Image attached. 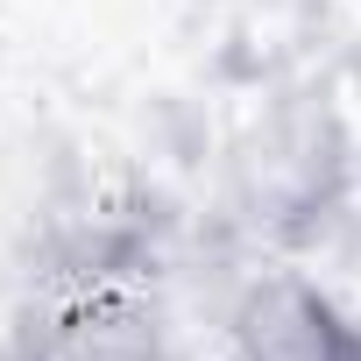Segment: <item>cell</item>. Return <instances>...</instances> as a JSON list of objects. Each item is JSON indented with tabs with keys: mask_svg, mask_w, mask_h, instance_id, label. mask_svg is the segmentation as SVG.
<instances>
[{
	"mask_svg": "<svg viewBox=\"0 0 361 361\" xmlns=\"http://www.w3.org/2000/svg\"><path fill=\"white\" fill-rule=\"evenodd\" d=\"M361 319L305 269H255L227 298L234 361H354Z\"/></svg>",
	"mask_w": 361,
	"mask_h": 361,
	"instance_id": "cell-1",
	"label": "cell"
}]
</instances>
